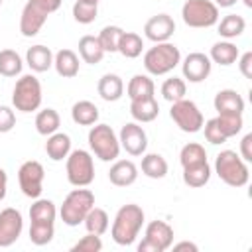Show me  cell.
I'll use <instances>...</instances> for the list:
<instances>
[{
    "instance_id": "cell-12",
    "label": "cell",
    "mask_w": 252,
    "mask_h": 252,
    "mask_svg": "<svg viewBox=\"0 0 252 252\" xmlns=\"http://www.w3.org/2000/svg\"><path fill=\"white\" fill-rule=\"evenodd\" d=\"M43 177H45V171H43V165L35 159H30V161H24L18 169V183H20V189L26 197L30 199H37L43 191Z\"/></svg>"
},
{
    "instance_id": "cell-7",
    "label": "cell",
    "mask_w": 252,
    "mask_h": 252,
    "mask_svg": "<svg viewBox=\"0 0 252 252\" xmlns=\"http://www.w3.org/2000/svg\"><path fill=\"white\" fill-rule=\"evenodd\" d=\"M12 104L20 112L37 110L41 104V83L33 75H24L16 81L12 93Z\"/></svg>"
},
{
    "instance_id": "cell-50",
    "label": "cell",
    "mask_w": 252,
    "mask_h": 252,
    "mask_svg": "<svg viewBox=\"0 0 252 252\" xmlns=\"http://www.w3.org/2000/svg\"><path fill=\"white\" fill-rule=\"evenodd\" d=\"M242 2H244L246 8H252V0H242Z\"/></svg>"
},
{
    "instance_id": "cell-18",
    "label": "cell",
    "mask_w": 252,
    "mask_h": 252,
    "mask_svg": "<svg viewBox=\"0 0 252 252\" xmlns=\"http://www.w3.org/2000/svg\"><path fill=\"white\" fill-rule=\"evenodd\" d=\"M108 179L116 187H128L138 179V167L130 159H118L108 171Z\"/></svg>"
},
{
    "instance_id": "cell-36",
    "label": "cell",
    "mask_w": 252,
    "mask_h": 252,
    "mask_svg": "<svg viewBox=\"0 0 252 252\" xmlns=\"http://www.w3.org/2000/svg\"><path fill=\"white\" fill-rule=\"evenodd\" d=\"M122 33H124V30L118 28V26H104V28L100 30V33H98L96 37H98V41H100L104 53H106V51H108V53L118 51V43H120Z\"/></svg>"
},
{
    "instance_id": "cell-30",
    "label": "cell",
    "mask_w": 252,
    "mask_h": 252,
    "mask_svg": "<svg viewBox=\"0 0 252 252\" xmlns=\"http://www.w3.org/2000/svg\"><path fill=\"white\" fill-rule=\"evenodd\" d=\"M142 173L150 179H161L167 175V161L159 154H146L142 158Z\"/></svg>"
},
{
    "instance_id": "cell-39",
    "label": "cell",
    "mask_w": 252,
    "mask_h": 252,
    "mask_svg": "<svg viewBox=\"0 0 252 252\" xmlns=\"http://www.w3.org/2000/svg\"><path fill=\"white\" fill-rule=\"evenodd\" d=\"M215 120H217L219 128H220V132H222V136L226 140L232 138V136H236L242 130V126H244L242 114H219Z\"/></svg>"
},
{
    "instance_id": "cell-26",
    "label": "cell",
    "mask_w": 252,
    "mask_h": 252,
    "mask_svg": "<svg viewBox=\"0 0 252 252\" xmlns=\"http://www.w3.org/2000/svg\"><path fill=\"white\" fill-rule=\"evenodd\" d=\"M71 118L79 126H93L98 120V108L91 100H79L71 108Z\"/></svg>"
},
{
    "instance_id": "cell-44",
    "label": "cell",
    "mask_w": 252,
    "mask_h": 252,
    "mask_svg": "<svg viewBox=\"0 0 252 252\" xmlns=\"http://www.w3.org/2000/svg\"><path fill=\"white\" fill-rule=\"evenodd\" d=\"M16 126V114L10 106H0V134L10 132Z\"/></svg>"
},
{
    "instance_id": "cell-31",
    "label": "cell",
    "mask_w": 252,
    "mask_h": 252,
    "mask_svg": "<svg viewBox=\"0 0 252 252\" xmlns=\"http://www.w3.org/2000/svg\"><path fill=\"white\" fill-rule=\"evenodd\" d=\"M59 124H61V118L55 108H43L35 116V130L41 136H49V134L57 132Z\"/></svg>"
},
{
    "instance_id": "cell-8",
    "label": "cell",
    "mask_w": 252,
    "mask_h": 252,
    "mask_svg": "<svg viewBox=\"0 0 252 252\" xmlns=\"http://www.w3.org/2000/svg\"><path fill=\"white\" fill-rule=\"evenodd\" d=\"M181 18L189 28H211L219 22V6L211 0H187Z\"/></svg>"
},
{
    "instance_id": "cell-32",
    "label": "cell",
    "mask_w": 252,
    "mask_h": 252,
    "mask_svg": "<svg viewBox=\"0 0 252 252\" xmlns=\"http://www.w3.org/2000/svg\"><path fill=\"white\" fill-rule=\"evenodd\" d=\"M83 222H85L87 232H91V234L102 236V234L108 230V215H106V211L100 209V207H93V209L87 213V217H85Z\"/></svg>"
},
{
    "instance_id": "cell-23",
    "label": "cell",
    "mask_w": 252,
    "mask_h": 252,
    "mask_svg": "<svg viewBox=\"0 0 252 252\" xmlns=\"http://www.w3.org/2000/svg\"><path fill=\"white\" fill-rule=\"evenodd\" d=\"M45 152L53 161H61L69 156L71 152V138L63 132H53L49 134L47 142H45Z\"/></svg>"
},
{
    "instance_id": "cell-15",
    "label": "cell",
    "mask_w": 252,
    "mask_h": 252,
    "mask_svg": "<svg viewBox=\"0 0 252 252\" xmlns=\"http://www.w3.org/2000/svg\"><path fill=\"white\" fill-rule=\"evenodd\" d=\"M211 65L213 63H211L209 55H205L201 51H193L183 59L181 71L189 83H201L211 75Z\"/></svg>"
},
{
    "instance_id": "cell-42",
    "label": "cell",
    "mask_w": 252,
    "mask_h": 252,
    "mask_svg": "<svg viewBox=\"0 0 252 252\" xmlns=\"http://www.w3.org/2000/svg\"><path fill=\"white\" fill-rule=\"evenodd\" d=\"M73 252H100L102 250V240H100V236L98 234H87V236H83L77 244H73V248H71Z\"/></svg>"
},
{
    "instance_id": "cell-5",
    "label": "cell",
    "mask_w": 252,
    "mask_h": 252,
    "mask_svg": "<svg viewBox=\"0 0 252 252\" xmlns=\"http://www.w3.org/2000/svg\"><path fill=\"white\" fill-rule=\"evenodd\" d=\"M179 61H181L179 47H175L169 41L156 43L144 55V67L150 75H165L173 71L179 65Z\"/></svg>"
},
{
    "instance_id": "cell-33",
    "label": "cell",
    "mask_w": 252,
    "mask_h": 252,
    "mask_svg": "<svg viewBox=\"0 0 252 252\" xmlns=\"http://www.w3.org/2000/svg\"><path fill=\"white\" fill-rule=\"evenodd\" d=\"M244 30H246V22L238 14H228V16H224L219 22V33L222 37H226V39H232V37L242 35Z\"/></svg>"
},
{
    "instance_id": "cell-1",
    "label": "cell",
    "mask_w": 252,
    "mask_h": 252,
    "mask_svg": "<svg viewBox=\"0 0 252 252\" xmlns=\"http://www.w3.org/2000/svg\"><path fill=\"white\" fill-rule=\"evenodd\" d=\"M144 224V211L140 205L136 203H128L122 205L114 217L112 228H110V236L116 244L120 246H130L136 236L140 234V228Z\"/></svg>"
},
{
    "instance_id": "cell-38",
    "label": "cell",
    "mask_w": 252,
    "mask_h": 252,
    "mask_svg": "<svg viewBox=\"0 0 252 252\" xmlns=\"http://www.w3.org/2000/svg\"><path fill=\"white\" fill-rule=\"evenodd\" d=\"M185 93H187V85H185V81L179 79V77L165 79L163 85H161V94H163V98L169 100V102H175V100L185 98Z\"/></svg>"
},
{
    "instance_id": "cell-28",
    "label": "cell",
    "mask_w": 252,
    "mask_h": 252,
    "mask_svg": "<svg viewBox=\"0 0 252 252\" xmlns=\"http://www.w3.org/2000/svg\"><path fill=\"white\" fill-rule=\"evenodd\" d=\"M55 217H57V209H55V203L49 201V199H39L30 207V219L32 222H47V224H53L55 222Z\"/></svg>"
},
{
    "instance_id": "cell-41",
    "label": "cell",
    "mask_w": 252,
    "mask_h": 252,
    "mask_svg": "<svg viewBox=\"0 0 252 252\" xmlns=\"http://www.w3.org/2000/svg\"><path fill=\"white\" fill-rule=\"evenodd\" d=\"M53 234H55V226L53 224H47V222H32V226H30V240L35 246L49 244L51 238H53Z\"/></svg>"
},
{
    "instance_id": "cell-37",
    "label": "cell",
    "mask_w": 252,
    "mask_h": 252,
    "mask_svg": "<svg viewBox=\"0 0 252 252\" xmlns=\"http://www.w3.org/2000/svg\"><path fill=\"white\" fill-rule=\"evenodd\" d=\"M179 161L183 167L187 165H195V163H201V161H207V152L201 144L197 142H189L181 148V154H179Z\"/></svg>"
},
{
    "instance_id": "cell-11",
    "label": "cell",
    "mask_w": 252,
    "mask_h": 252,
    "mask_svg": "<svg viewBox=\"0 0 252 252\" xmlns=\"http://www.w3.org/2000/svg\"><path fill=\"white\" fill-rule=\"evenodd\" d=\"M173 244V228L165 220H152L146 226V238L138 244V252H163Z\"/></svg>"
},
{
    "instance_id": "cell-49",
    "label": "cell",
    "mask_w": 252,
    "mask_h": 252,
    "mask_svg": "<svg viewBox=\"0 0 252 252\" xmlns=\"http://www.w3.org/2000/svg\"><path fill=\"white\" fill-rule=\"evenodd\" d=\"M215 4L220 6V8H230V6L236 4V0H215Z\"/></svg>"
},
{
    "instance_id": "cell-3",
    "label": "cell",
    "mask_w": 252,
    "mask_h": 252,
    "mask_svg": "<svg viewBox=\"0 0 252 252\" xmlns=\"http://www.w3.org/2000/svg\"><path fill=\"white\" fill-rule=\"evenodd\" d=\"M217 175L230 187H244L250 179L246 161L232 150H222L215 159Z\"/></svg>"
},
{
    "instance_id": "cell-9",
    "label": "cell",
    "mask_w": 252,
    "mask_h": 252,
    "mask_svg": "<svg viewBox=\"0 0 252 252\" xmlns=\"http://www.w3.org/2000/svg\"><path fill=\"white\" fill-rule=\"evenodd\" d=\"M67 179L75 187H87L94 179V161L87 150H73L67 156Z\"/></svg>"
},
{
    "instance_id": "cell-29",
    "label": "cell",
    "mask_w": 252,
    "mask_h": 252,
    "mask_svg": "<svg viewBox=\"0 0 252 252\" xmlns=\"http://www.w3.org/2000/svg\"><path fill=\"white\" fill-rule=\"evenodd\" d=\"M238 47L234 45V43H230V41H217L213 47H211V55H209V59L211 61H215V63H219V65H232L236 59H238Z\"/></svg>"
},
{
    "instance_id": "cell-25",
    "label": "cell",
    "mask_w": 252,
    "mask_h": 252,
    "mask_svg": "<svg viewBox=\"0 0 252 252\" xmlns=\"http://www.w3.org/2000/svg\"><path fill=\"white\" fill-rule=\"evenodd\" d=\"M126 93L130 100H140V98H150L156 93V85L148 75H134L126 87Z\"/></svg>"
},
{
    "instance_id": "cell-21",
    "label": "cell",
    "mask_w": 252,
    "mask_h": 252,
    "mask_svg": "<svg viewBox=\"0 0 252 252\" xmlns=\"http://www.w3.org/2000/svg\"><path fill=\"white\" fill-rule=\"evenodd\" d=\"M96 89H98L100 98L106 100V102H114V100H118V98L124 94V83H122V79H120L118 75H114V73L102 75Z\"/></svg>"
},
{
    "instance_id": "cell-6",
    "label": "cell",
    "mask_w": 252,
    "mask_h": 252,
    "mask_svg": "<svg viewBox=\"0 0 252 252\" xmlns=\"http://www.w3.org/2000/svg\"><path fill=\"white\" fill-rule=\"evenodd\" d=\"M89 146L100 161H112L120 154V142L108 124H94L89 130Z\"/></svg>"
},
{
    "instance_id": "cell-52",
    "label": "cell",
    "mask_w": 252,
    "mask_h": 252,
    "mask_svg": "<svg viewBox=\"0 0 252 252\" xmlns=\"http://www.w3.org/2000/svg\"><path fill=\"white\" fill-rule=\"evenodd\" d=\"M0 4H2V0H0Z\"/></svg>"
},
{
    "instance_id": "cell-17",
    "label": "cell",
    "mask_w": 252,
    "mask_h": 252,
    "mask_svg": "<svg viewBox=\"0 0 252 252\" xmlns=\"http://www.w3.org/2000/svg\"><path fill=\"white\" fill-rule=\"evenodd\" d=\"M215 110L219 114H242L244 98L234 89H222L215 94Z\"/></svg>"
},
{
    "instance_id": "cell-13",
    "label": "cell",
    "mask_w": 252,
    "mask_h": 252,
    "mask_svg": "<svg viewBox=\"0 0 252 252\" xmlns=\"http://www.w3.org/2000/svg\"><path fill=\"white\" fill-rule=\"evenodd\" d=\"M24 228V219L22 213L8 207L4 211H0V248H8L12 246Z\"/></svg>"
},
{
    "instance_id": "cell-35",
    "label": "cell",
    "mask_w": 252,
    "mask_h": 252,
    "mask_svg": "<svg viewBox=\"0 0 252 252\" xmlns=\"http://www.w3.org/2000/svg\"><path fill=\"white\" fill-rule=\"evenodd\" d=\"M22 57L14 49H2L0 51V75L4 77H16L22 73Z\"/></svg>"
},
{
    "instance_id": "cell-51",
    "label": "cell",
    "mask_w": 252,
    "mask_h": 252,
    "mask_svg": "<svg viewBox=\"0 0 252 252\" xmlns=\"http://www.w3.org/2000/svg\"><path fill=\"white\" fill-rule=\"evenodd\" d=\"M87 2H93V4H98V0H87Z\"/></svg>"
},
{
    "instance_id": "cell-20",
    "label": "cell",
    "mask_w": 252,
    "mask_h": 252,
    "mask_svg": "<svg viewBox=\"0 0 252 252\" xmlns=\"http://www.w3.org/2000/svg\"><path fill=\"white\" fill-rule=\"evenodd\" d=\"M26 63L30 65L32 71L43 73L53 65V53L45 45H32L26 53Z\"/></svg>"
},
{
    "instance_id": "cell-4",
    "label": "cell",
    "mask_w": 252,
    "mask_h": 252,
    "mask_svg": "<svg viewBox=\"0 0 252 252\" xmlns=\"http://www.w3.org/2000/svg\"><path fill=\"white\" fill-rule=\"evenodd\" d=\"M93 207H94V193L91 189L79 187V189H73L65 197L59 215L67 226H79Z\"/></svg>"
},
{
    "instance_id": "cell-22",
    "label": "cell",
    "mask_w": 252,
    "mask_h": 252,
    "mask_svg": "<svg viewBox=\"0 0 252 252\" xmlns=\"http://www.w3.org/2000/svg\"><path fill=\"white\" fill-rule=\"evenodd\" d=\"M130 114L136 122H152L159 114V104L154 96L150 98H140L130 102Z\"/></svg>"
},
{
    "instance_id": "cell-19",
    "label": "cell",
    "mask_w": 252,
    "mask_h": 252,
    "mask_svg": "<svg viewBox=\"0 0 252 252\" xmlns=\"http://www.w3.org/2000/svg\"><path fill=\"white\" fill-rule=\"evenodd\" d=\"M53 65H55L57 75L63 79L77 77V73H79V57L71 49H59L53 55Z\"/></svg>"
},
{
    "instance_id": "cell-43",
    "label": "cell",
    "mask_w": 252,
    "mask_h": 252,
    "mask_svg": "<svg viewBox=\"0 0 252 252\" xmlns=\"http://www.w3.org/2000/svg\"><path fill=\"white\" fill-rule=\"evenodd\" d=\"M203 126H205V138H207V142H211V144H215V146L226 142V138L222 136V132H220V128H219V124H217L215 118L207 120Z\"/></svg>"
},
{
    "instance_id": "cell-40",
    "label": "cell",
    "mask_w": 252,
    "mask_h": 252,
    "mask_svg": "<svg viewBox=\"0 0 252 252\" xmlns=\"http://www.w3.org/2000/svg\"><path fill=\"white\" fill-rule=\"evenodd\" d=\"M96 14H98V4H93V2H87V0H77L73 4V18L79 22V24H91L96 20Z\"/></svg>"
},
{
    "instance_id": "cell-16",
    "label": "cell",
    "mask_w": 252,
    "mask_h": 252,
    "mask_svg": "<svg viewBox=\"0 0 252 252\" xmlns=\"http://www.w3.org/2000/svg\"><path fill=\"white\" fill-rule=\"evenodd\" d=\"M175 32V22L169 14H158L152 16L146 26H144V33L150 41L154 43H161V41H169V37Z\"/></svg>"
},
{
    "instance_id": "cell-34",
    "label": "cell",
    "mask_w": 252,
    "mask_h": 252,
    "mask_svg": "<svg viewBox=\"0 0 252 252\" xmlns=\"http://www.w3.org/2000/svg\"><path fill=\"white\" fill-rule=\"evenodd\" d=\"M144 49V41L138 33L134 32H124L122 37H120V43H118V51L126 57V59H136Z\"/></svg>"
},
{
    "instance_id": "cell-47",
    "label": "cell",
    "mask_w": 252,
    "mask_h": 252,
    "mask_svg": "<svg viewBox=\"0 0 252 252\" xmlns=\"http://www.w3.org/2000/svg\"><path fill=\"white\" fill-rule=\"evenodd\" d=\"M173 246V250H191V252H197L199 250V246L197 244H193V242H187V240H183V242H177V244H171Z\"/></svg>"
},
{
    "instance_id": "cell-10",
    "label": "cell",
    "mask_w": 252,
    "mask_h": 252,
    "mask_svg": "<svg viewBox=\"0 0 252 252\" xmlns=\"http://www.w3.org/2000/svg\"><path fill=\"white\" fill-rule=\"evenodd\" d=\"M169 116L179 126V130H183L187 134L199 132L203 128V124H205V118H203L199 106L193 100H187V98H181V100L171 102Z\"/></svg>"
},
{
    "instance_id": "cell-45",
    "label": "cell",
    "mask_w": 252,
    "mask_h": 252,
    "mask_svg": "<svg viewBox=\"0 0 252 252\" xmlns=\"http://www.w3.org/2000/svg\"><path fill=\"white\" fill-rule=\"evenodd\" d=\"M238 69L246 79H252V51H246L242 55H238Z\"/></svg>"
},
{
    "instance_id": "cell-14",
    "label": "cell",
    "mask_w": 252,
    "mask_h": 252,
    "mask_svg": "<svg viewBox=\"0 0 252 252\" xmlns=\"http://www.w3.org/2000/svg\"><path fill=\"white\" fill-rule=\"evenodd\" d=\"M118 142H120V148H124L130 156H142L148 148L146 130L136 122H128V124L122 126Z\"/></svg>"
},
{
    "instance_id": "cell-27",
    "label": "cell",
    "mask_w": 252,
    "mask_h": 252,
    "mask_svg": "<svg viewBox=\"0 0 252 252\" xmlns=\"http://www.w3.org/2000/svg\"><path fill=\"white\" fill-rule=\"evenodd\" d=\"M211 179V165L209 161H201L195 165H187L183 167V181L189 187H203L207 185V181Z\"/></svg>"
},
{
    "instance_id": "cell-48",
    "label": "cell",
    "mask_w": 252,
    "mask_h": 252,
    "mask_svg": "<svg viewBox=\"0 0 252 252\" xmlns=\"http://www.w3.org/2000/svg\"><path fill=\"white\" fill-rule=\"evenodd\" d=\"M6 189H8V175H6V171L0 167V201H4Z\"/></svg>"
},
{
    "instance_id": "cell-24",
    "label": "cell",
    "mask_w": 252,
    "mask_h": 252,
    "mask_svg": "<svg viewBox=\"0 0 252 252\" xmlns=\"http://www.w3.org/2000/svg\"><path fill=\"white\" fill-rule=\"evenodd\" d=\"M79 55L85 63H91V65H96L102 61L104 57V49L98 41V37L94 35H83L79 39Z\"/></svg>"
},
{
    "instance_id": "cell-46",
    "label": "cell",
    "mask_w": 252,
    "mask_h": 252,
    "mask_svg": "<svg viewBox=\"0 0 252 252\" xmlns=\"http://www.w3.org/2000/svg\"><path fill=\"white\" fill-rule=\"evenodd\" d=\"M240 158L244 161H252V134H246L240 142Z\"/></svg>"
},
{
    "instance_id": "cell-2",
    "label": "cell",
    "mask_w": 252,
    "mask_h": 252,
    "mask_svg": "<svg viewBox=\"0 0 252 252\" xmlns=\"http://www.w3.org/2000/svg\"><path fill=\"white\" fill-rule=\"evenodd\" d=\"M61 6V0H28L22 18H20V32L24 37H33L43 28L49 14L57 12Z\"/></svg>"
}]
</instances>
